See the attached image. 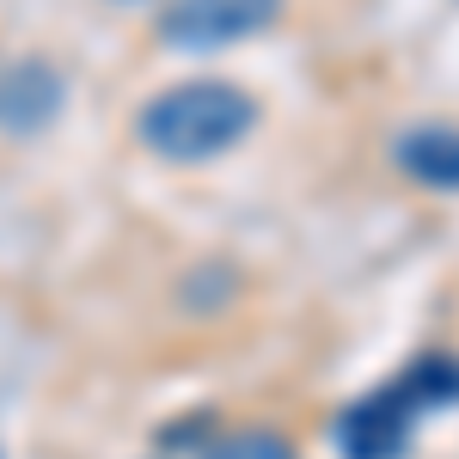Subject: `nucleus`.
Here are the masks:
<instances>
[{"instance_id": "1", "label": "nucleus", "mask_w": 459, "mask_h": 459, "mask_svg": "<svg viewBox=\"0 0 459 459\" xmlns=\"http://www.w3.org/2000/svg\"><path fill=\"white\" fill-rule=\"evenodd\" d=\"M264 105L239 80H178L135 110V142L166 166H209L257 129Z\"/></svg>"}, {"instance_id": "2", "label": "nucleus", "mask_w": 459, "mask_h": 459, "mask_svg": "<svg viewBox=\"0 0 459 459\" xmlns=\"http://www.w3.org/2000/svg\"><path fill=\"white\" fill-rule=\"evenodd\" d=\"M459 404V355H423L411 361L398 380H386L380 392L355 398L350 411L337 417V454L343 459H404L417 417Z\"/></svg>"}, {"instance_id": "3", "label": "nucleus", "mask_w": 459, "mask_h": 459, "mask_svg": "<svg viewBox=\"0 0 459 459\" xmlns=\"http://www.w3.org/2000/svg\"><path fill=\"white\" fill-rule=\"evenodd\" d=\"M276 19H282V0H166L160 43L203 56V49H227V43L270 31Z\"/></svg>"}, {"instance_id": "4", "label": "nucleus", "mask_w": 459, "mask_h": 459, "mask_svg": "<svg viewBox=\"0 0 459 459\" xmlns=\"http://www.w3.org/2000/svg\"><path fill=\"white\" fill-rule=\"evenodd\" d=\"M68 105V74L43 56H25L13 68H0V135L13 142H31L43 135Z\"/></svg>"}, {"instance_id": "5", "label": "nucleus", "mask_w": 459, "mask_h": 459, "mask_svg": "<svg viewBox=\"0 0 459 459\" xmlns=\"http://www.w3.org/2000/svg\"><path fill=\"white\" fill-rule=\"evenodd\" d=\"M392 166L423 190H459V123H411L392 142Z\"/></svg>"}, {"instance_id": "6", "label": "nucleus", "mask_w": 459, "mask_h": 459, "mask_svg": "<svg viewBox=\"0 0 459 459\" xmlns=\"http://www.w3.org/2000/svg\"><path fill=\"white\" fill-rule=\"evenodd\" d=\"M203 459H294V441L276 429H233V435H214Z\"/></svg>"}]
</instances>
